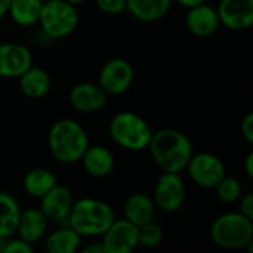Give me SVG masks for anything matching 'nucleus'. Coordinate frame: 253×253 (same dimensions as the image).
<instances>
[{"mask_svg": "<svg viewBox=\"0 0 253 253\" xmlns=\"http://www.w3.org/2000/svg\"><path fill=\"white\" fill-rule=\"evenodd\" d=\"M172 6V0H126V10L138 21L156 22L163 19Z\"/></svg>", "mask_w": 253, "mask_h": 253, "instance_id": "nucleus-19", "label": "nucleus"}, {"mask_svg": "<svg viewBox=\"0 0 253 253\" xmlns=\"http://www.w3.org/2000/svg\"><path fill=\"white\" fill-rule=\"evenodd\" d=\"M21 208L18 200L4 191H0V240L16 234Z\"/></svg>", "mask_w": 253, "mask_h": 253, "instance_id": "nucleus-21", "label": "nucleus"}, {"mask_svg": "<svg viewBox=\"0 0 253 253\" xmlns=\"http://www.w3.org/2000/svg\"><path fill=\"white\" fill-rule=\"evenodd\" d=\"M9 4H10V0H0V19H1L4 15H7Z\"/></svg>", "mask_w": 253, "mask_h": 253, "instance_id": "nucleus-34", "label": "nucleus"}, {"mask_svg": "<svg viewBox=\"0 0 253 253\" xmlns=\"http://www.w3.org/2000/svg\"><path fill=\"white\" fill-rule=\"evenodd\" d=\"M43 0H10L7 15L21 27H31L37 24Z\"/></svg>", "mask_w": 253, "mask_h": 253, "instance_id": "nucleus-24", "label": "nucleus"}, {"mask_svg": "<svg viewBox=\"0 0 253 253\" xmlns=\"http://www.w3.org/2000/svg\"><path fill=\"white\" fill-rule=\"evenodd\" d=\"M163 242V230L154 221L138 227V245L145 249H154Z\"/></svg>", "mask_w": 253, "mask_h": 253, "instance_id": "nucleus-25", "label": "nucleus"}, {"mask_svg": "<svg viewBox=\"0 0 253 253\" xmlns=\"http://www.w3.org/2000/svg\"><path fill=\"white\" fill-rule=\"evenodd\" d=\"M56 176L44 169V168H34L31 170H28L25 175H24V179H22V187H24V191L34 197V199H42L49 190H52L55 185H56Z\"/></svg>", "mask_w": 253, "mask_h": 253, "instance_id": "nucleus-22", "label": "nucleus"}, {"mask_svg": "<svg viewBox=\"0 0 253 253\" xmlns=\"http://www.w3.org/2000/svg\"><path fill=\"white\" fill-rule=\"evenodd\" d=\"M80 162L86 173L93 178H104L114 169V154L105 145L89 144Z\"/></svg>", "mask_w": 253, "mask_h": 253, "instance_id": "nucleus-16", "label": "nucleus"}, {"mask_svg": "<svg viewBox=\"0 0 253 253\" xmlns=\"http://www.w3.org/2000/svg\"><path fill=\"white\" fill-rule=\"evenodd\" d=\"M240 130H242L243 138H245L249 144H253V114L252 113H248V114L243 117L242 125H240Z\"/></svg>", "mask_w": 253, "mask_h": 253, "instance_id": "nucleus-30", "label": "nucleus"}, {"mask_svg": "<svg viewBox=\"0 0 253 253\" xmlns=\"http://www.w3.org/2000/svg\"><path fill=\"white\" fill-rule=\"evenodd\" d=\"M67 1H70V3H73V4H80V3H83V1H86V0H67Z\"/></svg>", "mask_w": 253, "mask_h": 253, "instance_id": "nucleus-35", "label": "nucleus"}, {"mask_svg": "<svg viewBox=\"0 0 253 253\" xmlns=\"http://www.w3.org/2000/svg\"><path fill=\"white\" fill-rule=\"evenodd\" d=\"M185 25L188 31L197 37H209L215 34L221 27L216 7L208 4L206 1L188 7V13L185 16Z\"/></svg>", "mask_w": 253, "mask_h": 253, "instance_id": "nucleus-14", "label": "nucleus"}, {"mask_svg": "<svg viewBox=\"0 0 253 253\" xmlns=\"http://www.w3.org/2000/svg\"><path fill=\"white\" fill-rule=\"evenodd\" d=\"M239 212L253 221V194L248 193L239 199Z\"/></svg>", "mask_w": 253, "mask_h": 253, "instance_id": "nucleus-29", "label": "nucleus"}, {"mask_svg": "<svg viewBox=\"0 0 253 253\" xmlns=\"http://www.w3.org/2000/svg\"><path fill=\"white\" fill-rule=\"evenodd\" d=\"M245 170H246V175L249 176V178H252L253 176V153L251 151L248 156H246V159H245Z\"/></svg>", "mask_w": 253, "mask_h": 253, "instance_id": "nucleus-31", "label": "nucleus"}, {"mask_svg": "<svg viewBox=\"0 0 253 253\" xmlns=\"http://www.w3.org/2000/svg\"><path fill=\"white\" fill-rule=\"evenodd\" d=\"M21 92L30 99H40L47 95L50 89V76L46 70L39 67H30L19 77Z\"/></svg>", "mask_w": 253, "mask_h": 253, "instance_id": "nucleus-20", "label": "nucleus"}, {"mask_svg": "<svg viewBox=\"0 0 253 253\" xmlns=\"http://www.w3.org/2000/svg\"><path fill=\"white\" fill-rule=\"evenodd\" d=\"M153 202L163 212H178L185 202V185L181 173L163 172L154 187Z\"/></svg>", "mask_w": 253, "mask_h": 253, "instance_id": "nucleus-9", "label": "nucleus"}, {"mask_svg": "<svg viewBox=\"0 0 253 253\" xmlns=\"http://www.w3.org/2000/svg\"><path fill=\"white\" fill-rule=\"evenodd\" d=\"M37 22L50 39H64L77 28L79 12L67 0H43Z\"/></svg>", "mask_w": 253, "mask_h": 253, "instance_id": "nucleus-6", "label": "nucleus"}, {"mask_svg": "<svg viewBox=\"0 0 253 253\" xmlns=\"http://www.w3.org/2000/svg\"><path fill=\"white\" fill-rule=\"evenodd\" d=\"M83 253H104V249H102V245L101 243H92L89 245L87 248H84Z\"/></svg>", "mask_w": 253, "mask_h": 253, "instance_id": "nucleus-32", "label": "nucleus"}, {"mask_svg": "<svg viewBox=\"0 0 253 253\" xmlns=\"http://www.w3.org/2000/svg\"><path fill=\"white\" fill-rule=\"evenodd\" d=\"M96 7L108 15H119L126 10V0H95Z\"/></svg>", "mask_w": 253, "mask_h": 253, "instance_id": "nucleus-28", "label": "nucleus"}, {"mask_svg": "<svg viewBox=\"0 0 253 253\" xmlns=\"http://www.w3.org/2000/svg\"><path fill=\"white\" fill-rule=\"evenodd\" d=\"M74 199L71 191L67 187L55 185L40 199V211L50 222H67L68 215L71 212Z\"/></svg>", "mask_w": 253, "mask_h": 253, "instance_id": "nucleus-13", "label": "nucleus"}, {"mask_svg": "<svg viewBox=\"0 0 253 253\" xmlns=\"http://www.w3.org/2000/svg\"><path fill=\"white\" fill-rule=\"evenodd\" d=\"M114 211L102 200L84 197L73 203L67 224L82 237H99L114 222Z\"/></svg>", "mask_w": 253, "mask_h": 253, "instance_id": "nucleus-3", "label": "nucleus"}, {"mask_svg": "<svg viewBox=\"0 0 253 253\" xmlns=\"http://www.w3.org/2000/svg\"><path fill=\"white\" fill-rule=\"evenodd\" d=\"M47 222L49 221L46 219L43 212L37 208L21 211L16 225V234L19 239L25 240L27 243L36 245L46 234Z\"/></svg>", "mask_w": 253, "mask_h": 253, "instance_id": "nucleus-17", "label": "nucleus"}, {"mask_svg": "<svg viewBox=\"0 0 253 253\" xmlns=\"http://www.w3.org/2000/svg\"><path fill=\"white\" fill-rule=\"evenodd\" d=\"M175 1H178L181 6H184V7H193V6H196V4H200V3H205L206 0H175Z\"/></svg>", "mask_w": 253, "mask_h": 253, "instance_id": "nucleus-33", "label": "nucleus"}, {"mask_svg": "<svg viewBox=\"0 0 253 253\" xmlns=\"http://www.w3.org/2000/svg\"><path fill=\"white\" fill-rule=\"evenodd\" d=\"M135 79L133 67L123 58H113L107 61L98 76V84L107 95H123L129 90Z\"/></svg>", "mask_w": 253, "mask_h": 253, "instance_id": "nucleus-8", "label": "nucleus"}, {"mask_svg": "<svg viewBox=\"0 0 253 253\" xmlns=\"http://www.w3.org/2000/svg\"><path fill=\"white\" fill-rule=\"evenodd\" d=\"M216 12L221 25L231 31L248 30L253 24V0H221Z\"/></svg>", "mask_w": 253, "mask_h": 253, "instance_id": "nucleus-12", "label": "nucleus"}, {"mask_svg": "<svg viewBox=\"0 0 253 253\" xmlns=\"http://www.w3.org/2000/svg\"><path fill=\"white\" fill-rule=\"evenodd\" d=\"M82 245V236L71 227H62L50 233L44 242V249L49 253H74Z\"/></svg>", "mask_w": 253, "mask_h": 253, "instance_id": "nucleus-23", "label": "nucleus"}, {"mask_svg": "<svg viewBox=\"0 0 253 253\" xmlns=\"http://www.w3.org/2000/svg\"><path fill=\"white\" fill-rule=\"evenodd\" d=\"M102 237L104 253H132L138 245V227L127 219H114Z\"/></svg>", "mask_w": 253, "mask_h": 253, "instance_id": "nucleus-10", "label": "nucleus"}, {"mask_svg": "<svg viewBox=\"0 0 253 253\" xmlns=\"http://www.w3.org/2000/svg\"><path fill=\"white\" fill-rule=\"evenodd\" d=\"M212 242L227 251L246 249L253 242V222L240 212L219 215L211 225Z\"/></svg>", "mask_w": 253, "mask_h": 253, "instance_id": "nucleus-4", "label": "nucleus"}, {"mask_svg": "<svg viewBox=\"0 0 253 253\" xmlns=\"http://www.w3.org/2000/svg\"><path fill=\"white\" fill-rule=\"evenodd\" d=\"M47 147L53 159L64 165L80 162L89 147L84 127L73 119H61L52 125L47 135Z\"/></svg>", "mask_w": 253, "mask_h": 253, "instance_id": "nucleus-2", "label": "nucleus"}, {"mask_svg": "<svg viewBox=\"0 0 253 253\" xmlns=\"http://www.w3.org/2000/svg\"><path fill=\"white\" fill-rule=\"evenodd\" d=\"M111 139L125 150L144 151L148 148L153 129L141 116L132 111H120L110 122Z\"/></svg>", "mask_w": 253, "mask_h": 253, "instance_id": "nucleus-5", "label": "nucleus"}, {"mask_svg": "<svg viewBox=\"0 0 253 253\" xmlns=\"http://www.w3.org/2000/svg\"><path fill=\"white\" fill-rule=\"evenodd\" d=\"M185 170L196 185L208 190H215V187L227 175L224 162L212 153H193Z\"/></svg>", "mask_w": 253, "mask_h": 253, "instance_id": "nucleus-7", "label": "nucleus"}, {"mask_svg": "<svg viewBox=\"0 0 253 253\" xmlns=\"http://www.w3.org/2000/svg\"><path fill=\"white\" fill-rule=\"evenodd\" d=\"M154 163L162 172L181 173L193 156L191 139L176 129H160L153 132L148 148Z\"/></svg>", "mask_w": 253, "mask_h": 253, "instance_id": "nucleus-1", "label": "nucleus"}, {"mask_svg": "<svg viewBox=\"0 0 253 253\" xmlns=\"http://www.w3.org/2000/svg\"><path fill=\"white\" fill-rule=\"evenodd\" d=\"M154 213H156V205L153 199H150L147 194L133 193L127 196L123 203L125 219H127L136 227L154 221Z\"/></svg>", "mask_w": 253, "mask_h": 253, "instance_id": "nucleus-18", "label": "nucleus"}, {"mask_svg": "<svg viewBox=\"0 0 253 253\" xmlns=\"http://www.w3.org/2000/svg\"><path fill=\"white\" fill-rule=\"evenodd\" d=\"M215 190H216V196L224 203L237 202L243 193L240 181L234 176H227V175L221 179V182L215 187Z\"/></svg>", "mask_w": 253, "mask_h": 253, "instance_id": "nucleus-26", "label": "nucleus"}, {"mask_svg": "<svg viewBox=\"0 0 253 253\" xmlns=\"http://www.w3.org/2000/svg\"><path fill=\"white\" fill-rule=\"evenodd\" d=\"M33 65L30 49L21 43L0 44V77L18 79Z\"/></svg>", "mask_w": 253, "mask_h": 253, "instance_id": "nucleus-11", "label": "nucleus"}, {"mask_svg": "<svg viewBox=\"0 0 253 253\" xmlns=\"http://www.w3.org/2000/svg\"><path fill=\"white\" fill-rule=\"evenodd\" d=\"M3 246H1V252L3 253H33V245L27 243L25 240L16 237L13 239L9 237V239H4L3 240Z\"/></svg>", "mask_w": 253, "mask_h": 253, "instance_id": "nucleus-27", "label": "nucleus"}, {"mask_svg": "<svg viewBox=\"0 0 253 253\" xmlns=\"http://www.w3.org/2000/svg\"><path fill=\"white\" fill-rule=\"evenodd\" d=\"M108 95L96 83H79L70 90V104L79 113H95L104 108Z\"/></svg>", "mask_w": 253, "mask_h": 253, "instance_id": "nucleus-15", "label": "nucleus"}]
</instances>
